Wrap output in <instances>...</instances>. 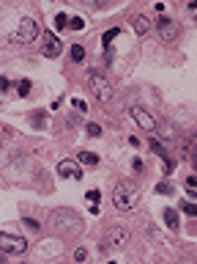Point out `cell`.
Masks as SVG:
<instances>
[{"label":"cell","instance_id":"30bf717a","mask_svg":"<svg viewBox=\"0 0 197 264\" xmlns=\"http://www.w3.org/2000/svg\"><path fill=\"white\" fill-rule=\"evenodd\" d=\"M151 151H153L156 157H159L162 163H164V176H170V173H173V168H175V163L170 160V151H167V149L162 146V143H159L156 138H153V135H151Z\"/></svg>","mask_w":197,"mask_h":264},{"label":"cell","instance_id":"4316f807","mask_svg":"<svg viewBox=\"0 0 197 264\" xmlns=\"http://www.w3.org/2000/svg\"><path fill=\"white\" fill-rule=\"evenodd\" d=\"M71 105H74V108H77V110H88V105H85V102H82V99H71Z\"/></svg>","mask_w":197,"mask_h":264},{"label":"cell","instance_id":"8992f818","mask_svg":"<svg viewBox=\"0 0 197 264\" xmlns=\"http://www.w3.org/2000/svg\"><path fill=\"white\" fill-rule=\"evenodd\" d=\"M0 248L6 250V253H25V250H28V240L3 231V234H0Z\"/></svg>","mask_w":197,"mask_h":264},{"label":"cell","instance_id":"603a6c76","mask_svg":"<svg viewBox=\"0 0 197 264\" xmlns=\"http://www.w3.org/2000/svg\"><path fill=\"white\" fill-rule=\"evenodd\" d=\"M68 28H74V31H82V28H85V19H82V17H71V25H68Z\"/></svg>","mask_w":197,"mask_h":264},{"label":"cell","instance_id":"5bb4252c","mask_svg":"<svg viewBox=\"0 0 197 264\" xmlns=\"http://www.w3.org/2000/svg\"><path fill=\"white\" fill-rule=\"evenodd\" d=\"M162 218H164V223L173 228V231H178V212L173 209V207H167L164 212H162Z\"/></svg>","mask_w":197,"mask_h":264},{"label":"cell","instance_id":"ffe728a7","mask_svg":"<svg viewBox=\"0 0 197 264\" xmlns=\"http://www.w3.org/2000/svg\"><path fill=\"white\" fill-rule=\"evenodd\" d=\"M156 193H162V195H173L175 190H173V185H170V182H159V185H156Z\"/></svg>","mask_w":197,"mask_h":264},{"label":"cell","instance_id":"d4e9b609","mask_svg":"<svg viewBox=\"0 0 197 264\" xmlns=\"http://www.w3.org/2000/svg\"><path fill=\"white\" fill-rule=\"evenodd\" d=\"M74 259H77V262H85V259H88V250H85V248H77L74 250Z\"/></svg>","mask_w":197,"mask_h":264},{"label":"cell","instance_id":"cb8c5ba5","mask_svg":"<svg viewBox=\"0 0 197 264\" xmlns=\"http://www.w3.org/2000/svg\"><path fill=\"white\" fill-rule=\"evenodd\" d=\"M189 154H192V163L197 165V135H192V149H189Z\"/></svg>","mask_w":197,"mask_h":264},{"label":"cell","instance_id":"83f0119b","mask_svg":"<svg viewBox=\"0 0 197 264\" xmlns=\"http://www.w3.org/2000/svg\"><path fill=\"white\" fill-rule=\"evenodd\" d=\"M186 185H189V187H197V176H189V179H186Z\"/></svg>","mask_w":197,"mask_h":264},{"label":"cell","instance_id":"2e32d148","mask_svg":"<svg viewBox=\"0 0 197 264\" xmlns=\"http://www.w3.org/2000/svg\"><path fill=\"white\" fill-rule=\"evenodd\" d=\"M31 121H33V127H36V130H41V127L47 124V116H44V110H33Z\"/></svg>","mask_w":197,"mask_h":264},{"label":"cell","instance_id":"ba28073f","mask_svg":"<svg viewBox=\"0 0 197 264\" xmlns=\"http://www.w3.org/2000/svg\"><path fill=\"white\" fill-rule=\"evenodd\" d=\"M129 116L134 118V121H137V127H143L145 132H153L156 127H159V124H156V118H153L151 113H148V110H143L140 105H134V108L129 110Z\"/></svg>","mask_w":197,"mask_h":264},{"label":"cell","instance_id":"4fadbf2b","mask_svg":"<svg viewBox=\"0 0 197 264\" xmlns=\"http://www.w3.org/2000/svg\"><path fill=\"white\" fill-rule=\"evenodd\" d=\"M134 31H137V36H145V33L151 31V19L148 17H134Z\"/></svg>","mask_w":197,"mask_h":264},{"label":"cell","instance_id":"6da1fadb","mask_svg":"<svg viewBox=\"0 0 197 264\" xmlns=\"http://www.w3.org/2000/svg\"><path fill=\"white\" fill-rule=\"evenodd\" d=\"M49 226H52L58 234H66V237H77V234L82 231V220L77 215L74 209H55L49 215Z\"/></svg>","mask_w":197,"mask_h":264},{"label":"cell","instance_id":"52a82bcc","mask_svg":"<svg viewBox=\"0 0 197 264\" xmlns=\"http://www.w3.org/2000/svg\"><path fill=\"white\" fill-rule=\"evenodd\" d=\"M156 31H159V39L162 41H175V39H178V33H181V28H178V22H175V19L162 17L159 22H156Z\"/></svg>","mask_w":197,"mask_h":264},{"label":"cell","instance_id":"d6986e66","mask_svg":"<svg viewBox=\"0 0 197 264\" xmlns=\"http://www.w3.org/2000/svg\"><path fill=\"white\" fill-rule=\"evenodd\" d=\"M66 25H71V19H68L66 14H58V17H55V28H58V31H66Z\"/></svg>","mask_w":197,"mask_h":264},{"label":"cell","instance_id":"277c9868","mask_svg":"<svg viewBox=\"0 0 197 264\" xmlns=\"http://www.w3.org/2000/svg\"><path fill=\"white\" fill-rule=\"evenodd\" d=\"M129 245V231L126 228H121V226H113L110 231L104 234V245L101 248L104 250H121Z\"/></svg>","mask_w":197,"mask_h":264},{"label":"cell","instance_id":"7a4b0ae2","mask_svg":"<svg viewBox=\"0 0 197 264\" xmlns=\"http://www.w3.org/2000/svg\"><path fill=\"white\" fill-rule=\"evenodd\" d=\"M137 198H140V190H137L131 182H118L115 185V193H113V204L118 207L121 212H129L134 209Z\"/></svg>","mask_w":197,"mask_h":264},{"label":"cell","instance_id":"3957f363","mask_svg":"<svg viewBox=\"0 0 197 264\" xmlns=\"http://www.w3.org/2000/svg\"><path fill=\"white\" fill-rule=\"evenodd\" d=\"M36 39H38V22L33 17H22L19 25H16V31H14V41L16 44H31V41H36Z\"/></svg>","mask_w":197,"mask_h":264},{"label":"cell","instance_id":"7c38bea8","mask_svg":"<svg viewBox=\"0 0 197 264\" xmlns=\"http://www.w3.org/2000/svg\"><path fill=\"white\" fill-rule=\"evenodd\" d=\"M121 36V28H113V31H107L104 36H101V44H104V55L107 61H113V41Z\"/></svg>","mask_w":197,"mask_h":264},{"label":"cell","instance_id":"8fae6325","mask_svg":"<svg viewBox=\"0 0 197 264\" xmlns=\"http://www.w3.org/2000/svg\"><path fill=\"white\" fill-rule=\"evenodd\" d=\"M58 173L66 179H82V168H80V163H74V160H61V163H58Z\"/></svg>","mask_w":197,"mask_h":264},{"label":"cell","instance_id":"5b68a950","mask_svg":"<svg viewBox=\"0 0 197 264\" xmlns=\"http://www.w3.org/2000/svg\"><path fill=\"white\" fill-rule=\"evenodd\" d=\"M88 83H91V88H93V94H96L98 102H110V99H113V86H110L98 72H88Z\"/></svg>","mask_w":197,"mask_h":264},{"label":"cell","instance_id":"484cf974","mask_svg":"<svg viewBox=\"0 0 197 264\" xmlns=\"http://www.w3.org/2000/svg\"><path fill=\"white\" fill-rule=\"evenodd\" d=\"M85 198H91V204H98L101 193H98V190H88V195H85Z\"/></svg>","mask_w":197,"mask_h":264},{"label":"cell","instance_id":"7402d4cb","mask_svg":"<svg viewBox=\"0 0 197 264\" xmlns=\"http://www.w3.org/2000/svg\"><path fill=\"white\" fill-rule=\"evenodd\" d=\"M85 132H88L91 138H98V135H101V127H98V124H93V121H91V124L85 127Z\"/></svg>","mask_w":197,"mask_h":264},{"label":"cell","instance_id":"9c48e42d","mask_svg":"<svg viewBox=\"0 0 197 264\" xmlns=\"http://www.w3.org/2000/svg\"><path fill=\"white\" fill-rule=\"evenodd\" d=\"M41 50H44L47 58H58L61 50H63V44H61V39H58L52 31H44V44H41Z\"/></svg>","mask_w":197,"mask_h":264},{"label":"cell","instance_id":"44dd1931","mask_svg":"<svg viewBox=\"0 0 197 264\" xmlns=\"http://www.w3.org/2000/svg\"><path fill=\"white\" fill-rule=\"evenodd\" d=\"M183 212L192 215V218H197V204L195 201H183Z\"/></svg>","mask_w":197,"mask_h":264},{"label":"cell","instance_id":"9a60e30c","mask_svg":"<svg viewBox=\"0 0 197 264\" xmlns=\"http://www.w3.org/2000/svg\"><path fill=\"white\" fill-rule=\"evenodd\" d=\"M31 88H33V83H31L28 77L16 83V94H19V96H31Z\"/></svg>","mask_w":197,"mask_h":264},{"label":"cell","instance_id":"e0dca14e","mask_svg":"<svg viewBox=\"0 0 197 264\" xmlns=\"http://www.w3.org/2000/svg\"><path fill=\"white\" fill-rule=\"evenodd\" d=\"M71 61H74V63H82L85 61V47L82 44H74V47H71Z\"/></svg>","mask_w":197,"mask_h":264},{"label":"cell","instance_id":"ac0fdd59","mask_svg":"<svg viewBox=\"0 0 197 264\" xmlns=\"http://www.w3.org/2000/svg\"><path fill=\"white\" fill-rule=\"evenodd\" d=\"M80 163H85V165H96V163H98V157L93 154V151H82V154H80Z\"/></svg>","mask_w":197,"mask_h":264}]
</instances>
